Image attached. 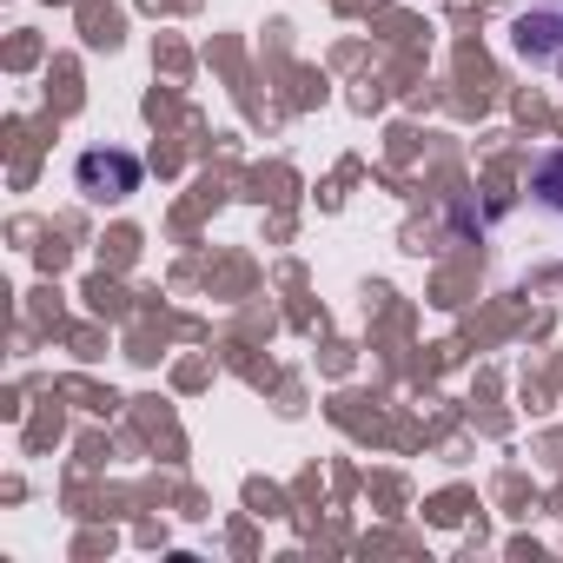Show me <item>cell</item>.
I'll use <instances>...</instances> for the list:
<instances>
[{"label": "cell", "instance_id": "1", "mask_svg": "<svg viewBox=\"0 0 563 563\" xmlns=\"http://www.w3.org/2000/svg\"><path fill=\"white\" fill-rule=\"evenodd\" d=\"M510 47L530 60V67H563V0H543V8H530L510 34Z\"/></svg>", "mask_w": 563, "mask_h": 563}, {"label": "cell", "instance_id": "2", "mask_svg": "<svg viewBox=\"0 0 563 563\" xmlns=\"http://www.w3.org/2000/svg\"><path fill=\"white\" fill-rule=\"evenodd\" d=\"M133 186H140V159L133 153H87L80 159V192L87 199L107 206V199H126Z\"/></svg>", "mask_w": 563, "mask_h": 563}]
</instances>
